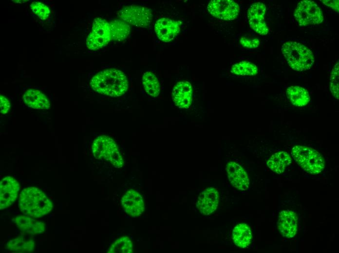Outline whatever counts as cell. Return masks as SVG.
<instances>
[{
  "label": "cell",
  "mask_w": 339,
  "mask_h": 253,
  "mask_svg": "<svg viewBox=\"0 0 339 253\" xmlns=\"http://www.w3.org/2000/svg\"><path fill=\"white\" fill-rule=\"evenodd\" d=\"M90 84L94 91L111 97L123 95L129 86L125 74L116 69H106L98 72L92 77Z\"/></svg>",
  "instance_id": "1"
},
{
  "label": "cell",
  "mask_w": 339,
  "mask_h": 253,
  "mask_svg": "<svg viewBox=\"0 0 339 253\" xmlns=\"http://www.w3.org/2000/svg\"><path fill=\"white\" fill-rule=\"evenodd\" d=\"M18 206L25 215L39 218L49 214L53 208L52 201L37 187L24 188L20 192Z\"/></svg>",
  "instance_id": "2"
},
{
  "label": "cell",
  "mask_w": 339,
  "mask_h": 253,
  "mask_svg": "<svg viewBox=\"0 0 339 253\" xmlns=\"http://www.w3.org/2000/svg\"><path fill=\"white\" fill-rule=\"evenodd\" d=\"M282 52L289 66L295 71L309 70L315 61L312 52L297 42H285L282 46Z\"/></svg>",
  "instance_id": "3"
},
{
  "label": "cell",
  "mask_w": 339,
  "mask_h": 253,
  "mask_svg": "<svg viewBox=\"0 0 339 253\" xmlns=\"http://www.w3.org/2000/svg\"><path fill=\"white\" fill-rule=\"evenodd\" d=\"M297 163L305 172L310 174H320L324 168L325 162L322 156L315 149L303 146H294L291 152Z\"/></svg>",
  "instance_id": "4"
},
{
  "label": "cell",
  "mask_w": 339,
  "mask_h": 253,
  "mask_svg": "<svg viewBox=\"0 0 339 253\" xmlns=\"http://www.w3.org/2000/svg\"><path fill=\"white\" fill-rule=\"evenodd\" d=\"M92 152L96 159L108 161L116 168L123 165L124 160L118 146L115 142L109 136H98L93 143Z\"/></svg>",
  "instance_id": "5"
},
{
  "label": "cell",
  "mask_w": 339,
  "mask_h": 253,
  "mask_svg": "<svg viewBox=\"0 0 339 253\" xmlns=\"http://www.w3.org/2000/svg\"><path fill=\"white\" fill-rule=\"evenodd\" d=\"M111 39L109 23L102 18H95L86 39L87 47L91 50H98L107 45Z\"/></svg>",
  "instance_id": "6"
},
{
  "label": "cell",
  "mask_w": 339,
  "mask_h": 253,
  "mask_svg": "<svg viewBox=\"0 0 339 253\" xmlns=\"http://www.w3.org/2000/svg\"><path fill=\"white\" fill-rule=\"evenodd\" d=\"M294 17L301 26L319 24L323 16L320 8L313 1H301L297 5Z\"/></svg>",
  "instance_id": "7"
},
{
  "label": "cell",
  "mask_w": 339,
  "mask_h": 253,
  "mask_svg": "<svg viewBox=\"0 0 339 253\" xmlns=\"http://www.w3.org/2000/svg\"><path fill=\"white\" fill-rule=\"evenodd\" d=\"M120 18L126 22L139 27H147L152 20L150 9L134 5L126 6L118 13Z\"/></svg>",
  "instance_id": "8"
},
{
  "label": "cell",
  "mask_w": 339,
  "mask_h": 253,
  "mask_svg": "<svg viewBox=\"0 0 339 253\" xmlns=\"http://www.w3.org/2000/svg\"><path fill=\"white\" fill-rule=\"evenodd\" d=\"M207 10L213 17L218 18L231 20L238 15L239 5L231 0H212L207 5Z\"/></svg>",
  "instance_id": "9"
},
{
  "label": "cell",
  "mask_w": 339,
  "mask_h": 253,
  "mask_svg": "<svg viewBox=\"0 0 339 253\" xmlns=\"http://www.w3.org/2000/svg\"><path fill=\"white\" fill-rule=\"evenodd\" d=\"M121 203L124 211L132 217L140 216L145 209L142 196L134 189H130L125 193Z\"/></svg>",
  "instance_id": "10"
},
{
  "label": "cell",
  "mask_w": 339,
  "mask_h": 253,
  "mask_svg": "<svg viewBox=\"0 0 339 253\" xmlns=\"http://www.w3.org/2000/svg\"><path fill=\"white\" fill-rule=\"evenodd\" d=\"M20 185L14 178L7 176L0 182V209L11 206L17 199Z\"/></svg>",
  "instance_id": "11"
},
{
  "label": "cell",
  "mask_w": 339,
  "mask_h": 253,
  "mask_svg": "<svg viewBox=\"0 0 339 253\" xmlns=\"http://www.w3.org/2000/svg\"><path fill=\"white\" fill-rule=\"evenodd\" d=\"M265 12V5L263 3L258 2L250 6L247 12L250 27L255 32L263 36L267 35L269 30L264 19Z\"/></svg>",
  "instance_id": "12"
},
{
  "label": "cell",
  "mask_w": 339,
  "mask_h": 253,
  "mask_svg": "<svg viewBox=\"0 0 339 253\" xmlns=\"http://www.w3.org/2000/svg\"><path fill=\"white\" fill-rule=\"evenodd\" d=\"M182 22L169 18L159 19L154 25V30L159 39L168 42L172 40L180 33Z\"/></svg>",
  "instance_id": "13"
},
{
  "label": "cell",
  "mask_w": 339,
  "mask_h": 253,
  "mask_svg": "<svg viewBox=\"0 0 339 253\" xmlns=\"http://www.w3.org/2000/svg\"><path fill=\"white\" fill-rule=\"evenodd\" d=\"M226 169L228 180L233 187L242 191L248 188V176L240 164L233 162H228L226 164Z\"/></svg>",
  "instance_id": "14"
},
{
  "label": "cell",
  "mask_w": 339,
  "mask_h": 253,
  "mask_svg": "<svg viewBox=\"0 0 339 253\" xmlns=\"http://www.w3.org/2000/svg\"><path fill=\"white\" fill-rule=\"evenodd\" d=\"M219 193L213 187H209L199 195L196 205L201 213L208 215L215 211L218 206Z\"/></svg>",
  "instance_id": "15"
},
{
  "label": "cell",
  "mask_w": 339,
  "mask_h": 253,
  "mask_svg": "<svg viewBox=\"0 0 339 253\" xmlns=\"http://www.w3.org/2000/svg\"><path fill=\"white\" fill-rule=\"evenodd\" d=\"M192 88L188 81L178 82L173 87L172 98L175 105L181 108H188L192 101Z\"/></svg>",
  "instance_id": "16"
},
{
  "label": "cell",
  "mask_w": 339,
  "mask_h": 253,
  "mask_svg": "<svg viewBox=\"0 0 339 253\" xmlns=\"http://www.w3.org/2000/svg\"><path fill=\"white\" fill-rule=\"evenodd\" d=\"M12 221L22 233L26 235H40L45 230L44 222L26 215L15 217L12 219Z\"/></svg>",
  "instance_id": "17"
},
{
  "label": "cell",
  "mask_w": 339,
  "mask_h": 253,
  "mask_svg": "<svg viewBox=\"0 0 339 253\" xmlns=\"http://www.w3.org/2000/svg\"><path fill=\"white\" fill-rule=\"evenodd\" d=\"M298 217L296 214L290 210H283L280 213L278 227L281 234L284 237H294L297 231Z\"/></svg>",
  "instance_id": "18"
},
{
  "label": "cell",
  "mask_w": 339,
  "mask_h": 253,
  "mask_svg": "<svg viewBox=\"0 0 339 253\" xmlns=\"http://www.w3.org/2000/svg\"><path fill=\"white\" fill-rule=\"evenodd\" d=\"M24 103L29 107L38 109H48L50 102L46 96L40 91L29 89L23 95Z\"/></svg>",
  "instance_id": "19"
},
{
  "label": "cell",
  "mask_w": 339,
  "mask_h": 253,
  "mask_svg": "<svg viewBox=\"0 0 339 253\" xmlns=\"http://www.w3.org/2000/svg\"><path fill=\"white\" fill-rule=\"evenodd\" d=\"M292 162L290 156L286 152L280 151L273 154L266 163L268 168L273 172L280 174Z\"/></svg>",
  "instance_id": "20"
},
{
  "label": "cell",
  "mask_w": 339,
  "mask_h": 253,
  "mask_svg": "<svg viewBox=\"0 0 339 253\" xmlns=\"http://www.w3.org/2000/svg\"><path fill=\"white\" fill-rule=\"evenodd\" d=\"M252 237L250 228L247 224L240 223L234 227L232 232V239L238 247L242 248L248 247Z\"/></svg>",
  "instance_id": "21"
},
{
  "label": "cell",
  "mask_w": 339,
  "mask_h": 253,
  "mask_svg": "<svg viewBox=\"0 0 339 253\" xmlns=\"http://www.w3.org/2000/svg\"><path fill=\"white\" fill-rule=\"evenodd\" d=\"M6 248L14 253H31L35 248V242L33 239L20 235L8 241Z\"/></svg>",
  "instance_id": "22"
},
{
  "label": "cell",
  "mask_w": 339,
  "mask_h": 253,
  "mask_svg": "<svg viewBox=\"0 0 339 253\" xmlns=\"http://www.w3.org/2000/svg\"><path fill=\"white\" fill-rule=\"evenodd\" d=\"M289 101L296 107H303L308 104L310 97L307 90L298 86L289 87L286 90Z\"/></svg>",
  "instance_id": "23"
},
{
  "label": "cell",
  "mask_w": 339,
  "mask_h": 253,
  "mask_svg": "<svg viewBox=\"0 0 339 253\" xmlns=\"http://www.w3.org/2000/svg\"><path fill=\"white\" fill-rule=\"evenodd\" d=\"M111 39L120 41L126 38L130 33V26L127 22L119 19L109 23Z\"/></svg>",
  "instance_id": "24"
},
{
  "label": "cell",
  "mask_w": 339,
  "mask_h": 253,
  "mask_svg": "<svg viewBox=\"0 0 339 253\" xmlns=\"http://www.w3.org/2000/svg\"><path fill=\"white\" fill-rule=\"evenodd\" d=\"M143 85L146 92L150 96L156 97L160 91V86L157 77L151 72H145L142 77Z\"/></svg>",
  "instance_id": "25"
},
{
  "label": "cell",
  "mask_w": 339,
  "mask_h": 253,
  "mask_svg": "<svg viewBox=\"0 0 339 253\" xmlns=\"http://www.w3.org/2000/svg\"><path fill=\"white\" fill-rule=\"evenodd\" d=\"M133 252L132 241L129 236L125 235L115 240L108 251V253H132Z\"/></svg>",
  "instance_id": "26"
},
{
  "label": "cell",
  "mask_w": 339,
  "mask_h": 253,
  "mask_svg": "<svg viewBox=\"0 0 339 253\" xmlns=\"http://www.w3.org/2000/svg\"><path fill=\"white\" fill-rule=\"evenodd\" d=\"M230 72L238 75H255L258 72V69L254 64L246 61L234 64Z\"/></svg>",
  "instance_id": "27"
},
{
  "label": "cell",
  "mask_w": 339,
  "mask_h": 253,
  "mask_svg": "<svg viewBox=\"0 0 339 253\" xmlns=\"http://www.w3.org/2000/svg\"><path fill=\"white\" fill-rule=\"evenodd\" d=\"M339 61L334 65L330 77V90L333 96L337 99L339 98Z\"/></svg>",
  "instance_id": "28"
},
{
  "label": "cell",
  "mask_w": 339,
  "mask_h": 253,
  "mask_svg": "<svg viewBox=\"0 0 339 253\" xmlns=\"http://www.w3.org/2000/svg\"><path fill=\"white\" fill-rule=\"evenodd\" d=\"M30 9L36 16L43 20L47 19L51 14L49 7L40 1L33 2L30 4Z\"/></svg>",
  "instance_id": "29"
},
{
  "label": "cell",
  "mask_w": 339,
  "mask_h": 253,
  "mask_svg": "<svg viewBox=\"0 0 339 253\" xmlns=\"http://www.w3.org/2000/svg\"><path fill=\"white\" fill-rule=\"evenodd\" d=\"M240 42L243 46L247 48H255L260 45V40L258 38L242 37Z\"/></svg>",
  "instance_id": "30"
},
{
  "label": "cell",
  "mask_w": 339,
  "mask_h": 253,
  "mask_svg": "<svg viewBox=\"0 0 339 253\" xmlns=\"http://www.w3.org/2000/svg\"><path fill=\"white\" fill-rule=\"evenodd\" d=\"M11 108V103L10 101L4 95L0 96V113L2 114L7 113Z\"/></svg>",
  "instance_id": "31"
},
{
  "label": "cell",
  "mask_w": 339,
  "mask_h": 253,
  "mask_svg": "<svg viewBox=\"0 0 339 253\" xmlns=\"http://www.w3.org/2000/svg\"><path fill=\"white\" fill-rule=\"evenodd\" d=\"M320 1L328 7L339 12V0H322Z\"/></svg>",
  "instance_id": "32"
}]
</instances>
